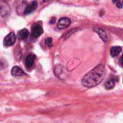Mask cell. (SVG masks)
Segmentation results:
<instances>
[{"label": "cell", "instance_id": "obj_1", "mask_svg": "<svg viewBox=\"0 0 123 123\" xmlns=\"http://www.w3.org/2000/svg\"><path fill=\"white\" fill-rule=\"evenodd\" d=\"M105 74L106 70L105 66L102 64L98 65L83 77L81 84L87 88L95 86L104 79Z\"/></svg>", "mask_w": 123, "mask_h": 123}, {"label": "cell", "instance_id": "obj_2", "mask_svg": "<svg viewBox=\"0 0 123 123\" xmlns=\"http://www.w3.org/2000/svg\"><path fill=\"white\" fill-rule=\"evenodd\" d=\"M16 35L14 34V32H9L4 39V42L3 44L5 47H10L12 45H13L16 41Z\"/></svg>", "mask_w": 123, "mask_h": 123}, {"label": "cell", "instance_id": "obj_3", "mask_svg": "<svg viewBox=\"0 0 123 123\" xmlns=\"http://www.w3.org/2000/svg\"><path fill=\"white\" fill-rule=\"evenodd\" d=\"M9 13L10 9L9 5H7L4 1H0V18H6L9 16Z\"/></svg>", "mask_w": 123, "mask_h": 123}, {"label": "cell", "instance_id": "obj_4", "mask_svg": "<svg viewBox=\"0 0 123 123\" xmlns=\"http://www.w3.org/2000/svg\"><path fill=\"white\" fill-rule=\"evenodd\" d=\"M71 25V20L68 18L66 17H63L59 19L58 24H57V27L58 29H65Z\"/></svg>", "mask_w": 123, "mask_h": 123}, {"label": "cell", "instance_id": "obj_5", "mask_svg": "<svg viewBox=\"0 0 123 123\" xmlns=\"http://www.w3.org/2000/svg\"><path fill=\"white\" fill-rule=\"evenodd\" d=\"M35 55L32 53L28 55L25 59V66L27 69H30L31 68L33 65H34V63H35Z\"/></svg>", "mask_w": 123, "mask_h": 123}, {"label": "cell", "instance_id": "obj_6", "mask_svg": "<svg viewBox=\"0 0 123 123\" xmlns=\"http://www.w3.org/2000/svg\"><path fill=\"white\" fill-rule=\"evenodd\" d=\"M94 30L98 33L99 36L102 39L104 42L106 43L109 40V36L105 30H103L102 28H94Z\"/></svg>", "mask_w": 123, "mask_h": 123}, {"label": "cell", "instance_id": "obj_7", "mask_svg": "<svg viewBox=\"0 0 123 123\" xmlns=\"http://www.w3.org/2000/svg\"><path fill=\"white\" fill-rule=\"evenodd\" d=\"M11 74L13 76H16V77H19V76H22L25 75L23 70L18 66H14L12 68Z\"/></svg>", "mask_w": 123, "mask_h": 123}, {"label": "cell", "instance_id": "obj_8", "mask_svg": "<svg viewBox=\"0 0 123 123\" xmlns=\"http://www.w3.org/2000/svg\"><path fill=\"white\" fill-rule=\"evenodd\" d=\"M37 6V1H33L32 2H31V4H28L27 6V7L25 9V14H28L32 13V12H34L36 9Z\"/></svg>", "mask_w": 123, "mask_h": 123}, {"label": "cell", "instance_id": "obj_9", "mask_svg": "<svg viewBox=\"0 0 123 123\" xmlns=\"http://www.w3.org/2000/svg\"><path fill=\"white\" fill-rule=\"evenodd\" d=\"M43 32V29L40 25H36L32 28V35L34 37H40Z\"/></svg>", "mask_w": 123, "mask_h": 123}, {"label": "cell", "instance_id": "obj_10", "mask_svg": "<svg viewBox=\"0 0 123 123\" xmlns=\"http://www.w3.org/2000/svg\"><path fill=\"white\" fill-rule=\"evenodd\" d=\"M122 51V48L120 46H113L110 50V54L112 57L117 56Z\"/></svg>", "mask_w": 123, "mask_h": 123}, {"label": "cell", "instance_id": "obj_11", "mask_svg": "<svg viewBox=\"0 0 123 123\" xmlns=\"http://www.w3.org/2000/svg\"><path fill=\"white\" fill-rule=\"evenodd\" d=\"M29 35V32L27 29H22L18 32V38L19 40H25Z\"/></svg>", "mask_w": 123, "mask_h": 123}, {"label": "cell", "instance_id": "obj_12", "mask_svg": "<svg viewBox=\"0 0 123 123\" xmlns=\"http://www.w3.org/2000/svg\"><path fill=\"white\" fill-rule=\"evenodd\" d=\"M115 84V81L114 79H110L105 84V87L106 89H112L114 88Z\"/></svg>", "mask_w": 123, "mask_h": 123}, {"label": "cell", "instance_id": "obj_13", "mask_svg": "<svg viewBox=\"0 0 123 123\" xmlns=\"http://www.w3.org/2000/svg\"><path fill=\"white\" fill-rule=\"evenodd\" d=\"M45 44H46V45L51 47L53 45V39L51 37H47L45 39Z\"/></svg>", "mask_w": 123, "mask_h": 123}, {"label": "cell", "instance_id": "obj_14", "mask_svg": "<svg viewBox=\"0 0 123 123\" xmlns=\"http://www.w3.org/2000/svg\"><path fill=\"white\" fill-rule=\"evenodd\" d=\"M123 4L122 1H117V6H118L119 8H123Z\"/></svg>", "mask_w": 123, "mask_h": 123}, {"label": "cell", "instance_id": "obj_15", "mask_svg": "<svg viewBox=\"0 0 123 123\" xmlns=\"http://www.w3.org/2000/svg\"><path fill=\"white\" fill-rule=\"evenodd\" d=\"M122 59H123V57L120 58V65L122 66Z\"/></svg>", "mask_w": 123, "mask_h": 123}]
</instances>
